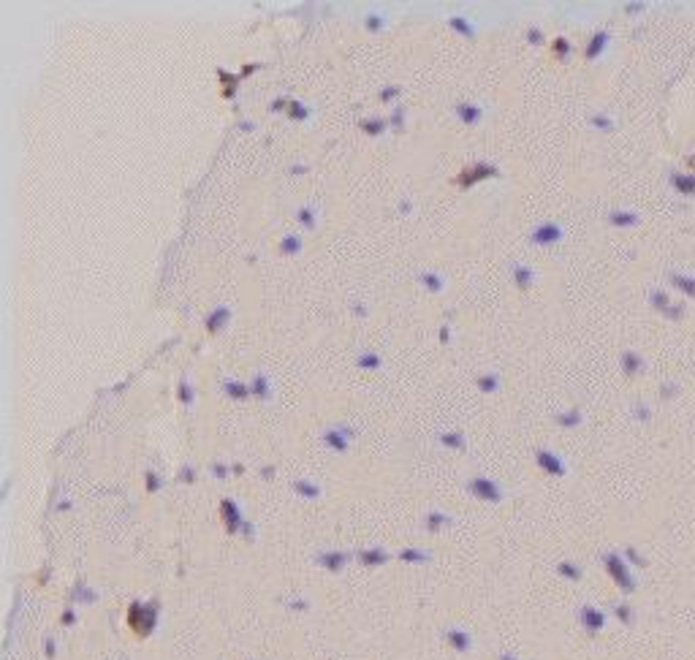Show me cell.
Segmentation results:
<instances>
[{
  "instance_id": "1",
  "label": "cell",
  "mask_w": 695,
  "mask_h": 660,
  "mask_svg": "<svg viewBox=\"0 0 695 660\" xmlns=\"http://www.w3.org/2000/svg\"><path fill=\"white\" fill-rule=\"evenodd\" d=\"M606 566H608V570H611V576L617 579V584H619V587H622V590H628V593L633 590L635 582H633V579H630V573H628V568H625V566L619 563V557H617V554H611V557H606Z\"/></svg>"
},
{
  "instance_id": "4",
  "label": "cell",
  "mask_w": 695,
  "mask_h": 660,
  "mask_svg": "<svg viewBox=\"0 0 695 660\" xmlns=\"http://www.w3.org/2000/svg\"><path fill=\"white\" fill-rule=\"evenodd\" d=\"M652 302H655V308L668 310V313H671V318H679V315H682V308H679V305H671V302H668L665 296H660V293H655V296H652Z\"/></svg>"
},
{
  "instance_id": "6",
  "label": "cell",
  "mask_w": 695,
  "mask_h": 660,
  "mask_svg": "<svg viewBox=\"0 0 695 660\" xmlns=\"http://www.w3.org/2000/svg\"><path fill=\"white\" fill-rule=\"evenodd\" d=\"M614 223H635V215H614Z\"/></svg>"
},
{
  "instance_id": "8",
  "label": "cell",
  "mask_w": 695,
  "mask_h": 660,
  "mask_svg": "<svg viewBox=\"0 0 695 660\" xmlns=\"http://www.w3.org/2000/svg\"><path fill=\"white\" fill-rule=\"evenodd\" d=\"M690 166H695V158H690Z\"/></svg>"
},
{
  "instance_id": "5",
  "label": "cell",
  "mask_w": 695,
  "mask_h": 660,
  "mask_svg": "<svg viewBox=\"0 0 695 660\" xmlns=\"http://www.w3.org/2000/svg\"><path fill=\"white\" fill-rule=\"evenodd\" d=\"M584 622L589 630H598L603 625V615H598L595 609H584Z\"/></svg>"
},
{
  "instance_id": "2",
  "label": "cell",
  "mask_w": 695,
  "mask_h": 660,
  "mask_svg": "<svg viewBox=\"0 0 695 660\" xmlns=\"http://www.w3.org/2000/svg\"><path fill=\"white\" fill-rule=\"evenodd\" d=\"M671 183L674 188L684 193V196H695V177H687V174H679V171H674L671 174Z\"/></svg>"
},
{
  "instance_id": "7",
  "label": "cell",
  "mask_w": 695,
  "mask_h": 660,
  "mask_svg": "<svg viewBox=\"0 0 695 660\" xmlns=\"http://www.w3.org/2000/svg\"><path fill=\"white\" fill-rule=\"evenodd\" d=\"M617 615L622 617V620H630V612H628V606H619V609H617Z\"/></svg>"
},
{
  "instance_id": "3",
  "label": "cell",
  "mask_w": 695,
  "mask_h": 660,
  "mask_svg": "<svg viewBox=\"0 0 695 660\" xmlns=\"http://www.w3.org/2000/svg\"><path fill=\"white\" fill-rule=\"evenodd\" d=\"M671 283L679 288V291H684L687 296H695V277H687V275H679V272H674L671 275Z\"/></svg>"
}]
</instances>
